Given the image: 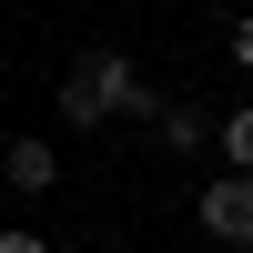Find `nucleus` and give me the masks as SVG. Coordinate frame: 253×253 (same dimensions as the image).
<instances>
[{
    "instance_id": "obj_1",
    "label": "nucleus",
    "mask_w": 253,
    "mask_h": 253,
    "mask_svg": "<svg viewBox=\"0 0 253 253\" xmlns=\"http://www.w3.org/2000/svg\"><path fill=\"white\" fill-rule=\"evenodd\" d=\"M61 122L71 132H101V122H152V81L132 71V51H112V41H91V51H71V71H61Z\"/></svg>"
},
{
    "instance_id": "obj_2",
    "label": "nucleus",
    "mask_w": 253,
    "mask_h": 253,
    "mask_svg": "<svg viewBox=\"0 0 253 253\" xmlns=\"http://www.w3.org/2000/svg\"><path fill=\"white\" fill-rule=\"evenodd\" d=\"M193 223H203V243L253 253V172H213V182L193 193Z\"/></svg>"
},
{
    "instance_id": "obj_3",
    "label": "nucleus",
    "mask_w": 253,
    "mask_h": 253,
    "mask_svg": "<svg viewBox=\"0 0 253 253\" xmlns=\"http://www.w3.org/2000/svg\"><path fill=\"white\" fill-rule=\"evenodd\" d=\"M0 182H10V193H51V182H61V152L41 132H20L10 152H0Z\"/></svg>"
},
{
    "instance_id": "obj_4",
    "label": "nucleus",
    "mask_w": 253,
    "mask_h": 253,
    "mask_svg": "<svg viewBox=\"0 0 253 253\" xmlns=\"http://www.w3.org/2000/svg\"><path fill=\"white\" fill-rule=\"evenodd\" d=\"M152 122H162V152H182V162L213 142V112H203V101H152Z\"/></svg>"
},
{
    "instance_id": "obj_5",
    "label": "nucleus",
    "mask_w": 253,
    "mask_h": 253,
    "mask_svg": "<svg viewBox=\"0 0 253 253\" xmlns=\"http://www.w3.org/2000/svg\"><path fill=\"white\" fill-rule=\"evenodd\" d=\"M213 152H223V172H253V101L213 122Z\"/></svg>"
},
{
    "instance_id": "obj_6",
    "label": "nucleus",
    "mask_w": 253,
    "mask_h": 253,
    "mask_svg": "<svg viewBox=\"0 0 253 253\" xmlns=\"http://www.w3.org/2000/svg\"><path fill=\"white\" fill-rule=\"evenodd\" d=\"M0 253H51V233H31V223H10V233H0Z\"/></svg>"
},
{
    "instance_id": "obj_7",
    "label": "nucleus",
    "mask_w": 253,
    "mask_h": 253,
    "mask_svg": "<svg viewBox=\"0 0 253 253\" xmlns=\"http://www.w3.org/2000/svg\"><path fill=\"white\" fill-rule=\"evenodd\" d=\"M233 71H253V10L233 20Z\"/></svg>"
}]
</instances>
